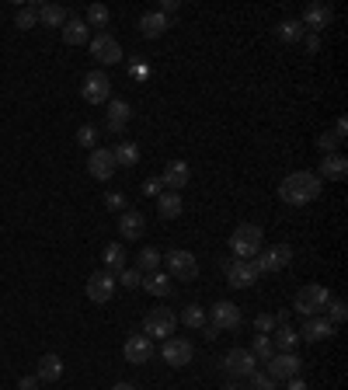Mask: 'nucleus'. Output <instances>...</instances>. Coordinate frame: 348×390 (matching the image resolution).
<instances>
[{"label": "nucleus", "instance_id": "obj_1", "mask_svg": "<svg viewBox=\"0 0 348 390\" xmlns=\"http://www.w3.org/2000/svg\"><path fill=\"white\" fill-rule=\"evenodd\" d=\"M320 195V178L313 171H293L279 181V199L286 206H306Z\"/></svg>", "mask_w": 348, "mask_h": 390}, {"label": "nucleus", "instance_id": "obj_2", "mask_svg": "<svg viewBox=\"0 0 348 390\" xmlns=\"http://www.w3.org/2000/svg\"><path fill=\"white\" fill-rule=\"evenodd\" d=\"M261 248H265V234H261L258 223H240L230 234V255L237 261H251Z\"/></svg>", "mask_w": 348, "mask_h": 390}, {"label": "nucleus", "instance_id": "obj_3", "mask_svg": "<svg viewBox=\"0 0 348 390\" xmlns=\"http://www.w3.org/2000/svg\"><path fill=\"white\" fill-rule=\"evenodd\" d=\"M335 297H331V289L327 286H320V282H310V286H303L300 293H296V314H303V317H320L324 310H327V304H331Z\"/></svg>", "mask_w": 348, "mask_h": 390}, {"label": "nucleus", "instance_id": "obj_4", "mask_svg": "<svg viewBox=\"0 0 348 390\" xmlns=\"http://www.w3.org/2000/svg\"><path fill=\"white\" fill-rule=\"evenodd\" d=\"M174 328H178V314H174L171 306H153L143 317V335L146 338H171Z\"/></svg>", "mask_w": 348, "mask_h": 390}, {"label": "nucleus", "instance_id": "obj_5", "mask_svg": "<svg viewBox=\"0 0 348 390\" xmlns=\"http://www.w3.org/2000/svg\"><path fill=\"white\" fill-rule=\"evenodd\" d=\"M81 98H84L87 105H108L112 101V81H108V74L105 70H91L84 77V84H81Z\"/></svg>", "mask_w": 348, "mask_h": 390}, {"label": "nucleus", "instance_id": "obj_6", "mask_svg": "<svg viewBox=\"0 0 348 390\" xmlns=\"http://www.w3.org/2000/svg\"><path fill=\"white\" fill-rule=\"evenodd\" d=\"M251 261H255V268H258L261 275H265V272H282V268L293 261V248H289V244H272V248H261Z\"/></svg>", "mask_w": 348, "mask_h": 390}, {"label": "nucleus", "instance_id": "obj_7", "mask_svg": "<svg viewBox=\"0 0 348 390\" xmlns=\"http://www.w3.org/2000/svg\"><path fill=\"white\" fill-rule=\"evenodd\" d=\"M164 261H168V275H174V279H199V258L192 255V251H181V248H171L168 255H164Z\"/></svg>", "mask_w": 348, "mask_h": 390}, {"label": "nucleus", "instance_id": "obj_8", "mask_svg": "<svg viewBox=\"0 0 348 390\" xmlns=\"http://www.w3.org/2000/svg\"><path fill=\"white\" fill-rule=\"evenodd\" d=\"M219 366H223V373H226V377H233V380H237V377H251V373L258 369V359H255L248 348H230V352L223 355V362H219Z\"/></svg>", "mask_w": 348, "mask_h": 390}, {"label": "nucleus", "instance_id": "obj_9", "mask_svg": "<svg viewBox=\"0 0 348 390\" xmlns=\"http://www.w3.org/2000/svg\"><path fill=\"white\" fill-rule=\"evenodd\" d=\"M265 366H268V377L279 384V380H293V377H300L303 359H300V355H293V352H275Z\"/></svg>", "mask_w": 348, "mask_h": 390}, {"label": "nucleus", "instance_id": "obj_10", "mask_svg": "<svg viewBox=\"0 0 348 390\" xmlns=\"http://www.w3.org/2000/svg\"><path fill=\"white\" fill-rule=\"evenodd\" d=\"M112 297H115V275L112 272H94L91 279H87V300L91 304H98V306H105V304H112Z\"/></svg>", "mask_w": 348, "mask_h": 390}, {"label": "nucleus", "instance_id": "obj_11", "mask_svg": "<svg viewBox=\"0 0 348 390\" xmlns=\"http://www.w3.org/2000/svg\"><path fill=\"white\" fill-rule=\"evenodd\" d=\"M91 56L101 63V67H115V63H122V45L115 35H94L91 39Z\"/></svg>", "mask_w": 348, "mask_h": 390}, {"label": "nucleus", "instance_id": "obj_12", "mask_svg": "<svg viewBox=\"0 0 348 390\" xmlns=\"http://www.w3.org/2000/svg\"><path fill=\"white\" fill-rule=\"evenodd\" d=\"M122 355H126V362H132V366L150 362L153 359V338H146L143 331H132L129 338H126V345H122Z\"/></svg>", "mask_w": 348, "mask_h": 390}, {"label": "nucleus", "instance_id": "obj_13", "mask_svg": "<svg viewBox=\"0 0 348 390\" xmlns=\"http://www.w3.org/2000/svg\"><path fill=\"white\" fill-rule=\"evenodd\" d=\"M161 355H164V362L174 366V369H181V366H188L192 362V355H195V348L188 338H164V345H161Z\"/></svg>", "mask_w": 348, "mask_h": 390}, {"label": "nucleus", "instance_id": "obj_14", "mask_svg": "<svg viewBox=\"0 0 348 390\" xmlns=\"http://www.w3.org/2000/svg\"><path fill=\"white\" fill-rule=\"evenodd\" d=\"M206 317H209V324H213L216 331H237V328H240V306L230 304V300H219Z\"/></svg>", "mask_w": 348, "mask_h": 390}, {"label": "nucleus", "instance_id": "obj_15", "mask_svg": "<svg viewBox=\"0 0 348 390\" xmlns=\"http://www.w3.org/2000/svg\"><path fill=\"white\" fill-rule=\"evenodd\" d=\"M87 171H91V178H98V181H108L112 174L119 171V164H115V157H112L108 147H94L91 157H87Z\"/></svg>", "mask_w": 348, "mask_h": 390}, {"label": "nucleus", "instance_id": "obj_16", "mask_svg": "<svg viewBox=\"0 0 348 390\" xmlns=\"http://www.w3.org/2000/svg\"><path fill=\"white\" fill-rule=\"evenodd\" d=\"M258 268H255V261H237L233 258V265L226 268V282L233 286V289H251L255 282H258Z\"/></svg>", "mask_w": 348, "mask_h": 390}, {"label": "nucleus", "instance_id": "obj_17", "mask_svg": "<svg viewBox=\"0 0 348 390\" xmlns=\"http://www.w3.org/2000/svg\"><path fill=\"white\" fill-rule=\"evenodd\" d=\"M331 18H335V11H331V4H306V11H303V32L310 28L313 35L317 32H324L327 25H331Z\"/></svg>", "mask_w": 348, "mask_h": 390}, {"label": "nucleus", "instance_id": "obj_18", "mask_svg": "<svg viewBox=\"0 0 348 390\" xmlns=\"http://www.w3.org/2000/svg\"><path fill=\"white\" fill-rule=\"evenodd\" d=\"M108 119H105V130L112 132V136H122L126 132V122L132 119V108L126 101H119V98H112L108 101V112H105Z\"/></svg>", "mask_w": 348, "mask_h": 390}, {"label": "nucleus", "instance_id": "obj_19", "mask_svg": "<svg viewBox=\"0 0 348 390\" xmlns=\"http://www.w3.org/2000/svg\"><path fill=\"white\" fill-rule=\"evenodd\" d=\"M335 324L327 321V314H320V317H306V324L300 328V338L303 342H324V338H335Z\"/></svg>", "mask_w": 348, "mask_h": 390}, {"label": "nucleus", "instance_id": "obj_20", "mask_svg": "<svg viewBox=\"0 0 348 390\" xmlns=\"http://www.w3.org/2000/svg\"><path fill=\"white\" fill-rule=\"evenodd\" d=\"M188 178H192L188 164H185V161H171V164L164 168V174H161V185H164L168 192H181V188L188 185Z\"/></svg>", "mask_w": 348, "mask_h": 390}, {"label": "nucleus", "instance_id": "obj_21", "mask_svg": "<svg viewBox=\"0 0 348 390\" xmlns=\"http://www.w3.org/2000/svg\"><path fill=\"white\" fill-rule=\"evenodd\" d=\"M143 289H146L150 297H157V300H168V297L174 293L171 275L161 272V268H157V272H146V275H143Z\"/></svg>", "mask_w": 348, "mask_h": 390}, {"label": "nucleus", "instance_id": "obj_22", "mask_svg": "<svg viewBox=\"0 0 348 390\" xmlns=\"http://www.w3.org/2000/svg\"><path fill=\"white\" fill-rule=\"evenodd\" d=\"M143 230H146L143 213H136V210L119 213V234H122V241H139V237H143Z\"/></svg>", "mask_w": 348, "mask_h": 390}, {"label": "nucleus", "instance_id": "obj_23", "mask_svg": "<svg viewBox=\"0 0 348 390\" xmlns=\"http://www.w3.org/2000/svg\"><path fill=\"white\" fill-rule=\"evenodd\" d=\"M348 174V161L342 154H324V161H320V174L317 178H327V181H345Z\"/></svg>", "mask_w": 348, "mask_h": 390}, {"label": "nucleus", "instance_id": "obj_24", "mask_svg": "<svg viewBox=\"0 0 348 390\" xmlns=\"http://www.w3.org/2000/svg\"><path fill=\"white\" fill-rule=\"evenodd\" d=\"M35 377H39V384H52V380H59L63 377V359L56 355V352H49L39 359V366H35Z\"/></svg>", "mask_w": 348, "mask_h": 390}, {"label": "nucleus", "instance_id": "obj_25", "mask_svg": "<svg viewBox=\"0 0 348 390\" xmlns=\"http://www.w3.org/2000/svg\"><path fill=\"white\" fill-rule=\"evenodd\" d=\"M168 28H171V21H168L164 14H157V11H146V14L139 18V32H143L146 39H161Z\"/></svg>", "mask_w": 348, "mask_h": 390}, {"label": "nucleus", "instance_id": "obj_26", "mask_svg": "<svg viewBox=\"0 0 348 390\" xmlns=\"http://www.w3.org/2000/svg\"><path fill=\"white\" fill-rule=\"evenodd\" d=\"M157 213H161L164 219H178V217H181V213H185L181 192H168V188H164V192L157 195Z\"/></svg>", "mask_w": 348, "mask_h": 390}, {"label": "nucleus", "instance_id": "obj_27", "mask_svg": "<svg viewBox=\"0 0 348 390\" xmlns=\"http://www.w3.org/2000/svg\"><path fill=\"white\" fill-rule=\"evenodd\" d=\"M63 42L66 45L91 42V28H87V21H81V18H66V25H63Z\"/></svg>", "mask_w": 348, "mask_h": 390}, {"label": "nucleus", "instance_id": "obj_28", "mask_svg": "<svg viewBox=\"0 0 348 390\" xmlns=\"http://www.w3.org/2000/svg\"><path fill=\"white\" fill-rule=\"evenodd\" d=\"M101 261H105V272L119 275V272L126 268V248H122V244H105V251H101Z\"/></svg>", "mask_w": 348, "mask_h": 390}, {"label": "nucleus", "instance_id": "obj_29", "mask_svg": "<svg viewBox=\"0 0 348 390\" xmlns=\"http://www.w3.org/2000/svg\"><path fill=\"white\" fill-rule=\"evenodd\" d=\"M112 157H115V164H119V168H132V164L139 161V147H136L132 139H122V143H115V147H112Z\"/></svg>", "mask_w": 348, "mask_h": 390}, {"label": "nucleus", "instance_id": "obj_30", "mask_svg": "<svg viewBox=\"0 0 348 390\" xmlns=\"http://www.w3.org/2000/svg\"><path fill=\"white\" fill-rule=\"evenodd\" d=\"M66 18H70V14H66V7H59V4H42V7H39V21L49 25V28H63Z\"/></svg>", "mask_w": 348, "mask_h": 390}, {"label": "nucleus", "instance_id": "obj_31", "mask_svg": "<svg viewBox=\"0 0 348 390\" xmlns=\"http://www.w3.org/2000/svg\"><path fill=\"white\" fill-rule=\"evenodd\" d=\"M300 342V331L296 328H289V324H279L275 328V335H272V345L279 348V352H293Z\"/></svg>", "mask_w": 348, "mask_h": 390}, {"label": "nucleus", "instance_id": "obj_32", "mask_svg": "<svg viewBox=\"0 0 348 390\" xmlns=\"http://www.w3.org/2000/svg\"><path fill=\"white\" fill-rule=\"evenodd\" d=\"M39 0H32V4H25V7H18V14H14V25L21 28V32H28V28H35L39 25Z\"/></svg>", "mask_w": 348, "mask_h": 390}, {"label": "nucleus", "instance_id": "obj_33", "mask_svg": "<svg viewBox=\"0 0 348 390\" xmlns=\"http://www.w3.org/2000/svg\"><path fill=\"white\" fill-rule=\"evenodd\" d=\"M181 324H185V328H192V331H199V328L206 324V306L188 304L185 310H181Z\"/></svg>", "mask_w": 348, "mask_h": 390}, {"label": "nucleus", "instance_id": "obj_34", "mask_svg": "<svg viewBox=\"0 0 348 390\" xmlns=\"http://www.w3.org/2000/svg\"><path fill=\"white\" fill-rule=\"evenodd\" d=\"M258 362H268L272 355H275V345H272V335H255V342H251V348H248Z\"/></svg>", "mask_w": 348, "mask_h": 390}, {"label": "nucleus", "instance_id": "obj_35", "mask_svg": "<svg viewBox=\"0 0 348 390\" xmlns=\"http://www.w3.org/2000/svg\"><path fill=\"white\" fill-rule=\"evenodd\" d=\"M136 268L146 275V272H157L161 268V251L157 248H143L139 255H136Z\"/></svg>", "mask_w": 348, "mask_h": 390}, {"label": "nucleus", "instance_id": "obj_36", "mask_svg": "<svg viewBox=\"0 0 348 390\" xmlns=\"http://www.w3.org/2000/svg\"><path fill=\"white\" fill-rule=\"evenodd\" d=\"M275 32H279V39H282V42H300V39H303V25H300V21H293V18L279 21V28H275Z\"/></svg>", "mask_w": 348, "mask_h": 390}, {"label": "nucleus", "instance_id": "obj_37", "mask_svg": "<svg viewBox=\"0 0 348 390\" xmlns=\"http://www.w3.org/2000/svg\"><path fill=\"white\" fill-rule=\"evenodd\" d=\"M108 18H112V11H108L105 4H91V7H87V28H91V25H94V28H105Z\"/></svg>", "mask_w": 348, "mask_h": 390}, {"label": "nucleus", "instance_id": "obj_38", "mask_svg": "<svg viewBox=\"0 0 348 390\" xmlns=\"http://www.w3.org/2000/svg\"><path fill=\"white\" fill-rule=\"evenodd\" d=\"M115 282H122L126 289H139V286H143V272H139V268H122V272L115 275Z\"/></svg>", "mask_w": 348, "mask_h": 390}, {"label": "nucleus", "instance_id": "obj_39", "mask_svg": "<svg viewBox=\"0 0 348 390\" xmlns=\"http://www.w3.org/2000/svg\"><path fill=\"white\" fill-rule=\"evenodd\" d=\"M94 143H98V126H81L77 130V147H87V150H94Z\"/></svg>", "mask_w": 348, "mask_h": 390}, {"label": "nucleus", "instance_id": "obj_40", "mask_svg": "<svg viewBox=\"0 0 348 390\" xmlns=\"http://www.w3.org/2000/svg\"><path fill=\"white\" fill-rule=\"evenodd\" d=\"M275 328H279V324H275V314H258V317H255V331H258V335H272Z\"/></svg>", "mask_w": 348, "mask_h": 390}, {"label": "nucleus", "instance_id": "obj_41", "mask_svg": "<svg viewBox=\"0 0 348 390\" xmlns=\"http://www.w3.org/2000/svg\"><path fill=\"white\" fill-rule=\"evenodd\" d=\"M248 380H251V390H279V387H275V380H272L268 373H258V369H255Z\"/></svg>", "mask_w": 348, "mask_h": 390}, {"label": "nucleus", "instance_id": "obj_42", "mask_svg": "<svg viewBox=\"0 0 348 390\" xmlns=\"http://www.w3.org/2000/svg\"><path fill=\"white\" fill-rule=\"evenodd\" d=\"M105 210H112V213H126V195H122V192H108V195H105Z\"/></svg>", "mask_w": 348, "mask_h": 390}, {"label": "nucleus", "instance_id": "obj_43", "mask_svg": "<svg viewBox=\"0 0 348 390\" xmlns=\"http://www.w3.org/2000/svg\"><path fill=\"white\" fill-rule=\"evenodd\" d=\"M327 310H331V317H327V321H331L335 328H338V324H342V321H345V317H348L345 300H331V304H327Z\"/></svg>", "mask_w": 348, "mask_h": 390}, {"label": "nucleus", "instance_id": "obj_44", "mask_svg": "<svg viewBox=\"0 0 348 390\" xmlns=\"http://www.w3.org/2000/svg\"><path fill=\"white\" fill-rule=\"evenodd\" d=\"M342 139L335 136V132H320V139H317V147H320V154H335V147H338Z\"/></svg>", "mask_w": 348, "mask_h": 390}, {"label": "nucleus", "instance_id": "obj_45", "mask_svg": "<svg viewBox=\"0 0 348 390\" xmlns=\"http://www.w3.org/2000/svg\"><path fill=\"white\" fill-rule=\"evenodd\" d=\"M143 192H146V195H153V199H157V195H161V192H164V185H161V178H146V181H143Z\"/></svg>", "mask_w": 348, "mask_h": 390}, {"label": "nucleus", "instance_id": "obj_46", "mask_svg": "<svg viewBox=\"0 0 348 390\" xmlns=\"http://www.w3.org/2000/svg\"><path fill=\"white\" fill-rule=\"evenodd\" d=\"M178 7H181L178 0H161V7H157V14H164V18H168V14H174Z\"/></svg>", "mask_w": 348, "mask_h": 390}, {"label": "nucleus", "instance_id": "obj_47", "mask_svg": "<svg viewBox=\"0 0 348 390\" xmlns=\"http://www.w3.org/2000/svg\"><path fill=\"white\" fill-rule=\"evenodd\" d=\"M39 387V377H21V384H18V390H35Z\"/></svg>", "mask_w": 348, "mask_h": 390}, {"label": "nucleus", "instance_id": "obj_48", "mask_svg": "<svg viewBox=\"0 0 348 390\" xmlns=\"http://www.w3.org/2000/svg\"><path fill=\"white\" fill-rule=\"evenodd\" d=\"M331 132H335L338 139H345V136H348V122H345V119H338V122H335V130H331Z\"/></svg>", "mask_w": 348, "mask_h": 390}, {"label": "nucleus", "instance_id": "obj_49", "mask_svg": "<svg viewBox=\"0 0 348 390\" xmlns=\"http://www.w3.org/2000/svg\"><path fill=\"white\" fill-rule=\"evenodd\" d=\"M306 49H310V52H317V49H320V35H313V32H310V35H306Z\"/></svg>", "mask_w": 348, "mask_h": 390}, {"label": "nucleus", "instance_id": "obj_50", "mask_svg": "<svg viewBox=\"0 0 348 390\" xmlns=\"http://www.w3.org/2000/svg\"><path fill=\"white\" fill-rule=\"evenodd\" d=\"M199 331H202V338H209V342H213V338H216V328H213V324H202V328H199Z\"/></svg>", "mask_w": 348, "mask_h": 390}, {"label": "nucleus", "instance_id": "obj_51", "mask_svg": "<svg viewBox=\"0 0 348 390\" xmlns=\"http://www.w3.org/2000/svg\"><path fill=\"white\" fill-rule=\"evenodd\" d=\"M286 390H306V384L300 380V377H293V380H289V387H286Z\"/></svg>", "mask_w": 348, "mask_h": 390}, {"label": "nucleus", "instance_id": "obj_52", "mask_svg": "<svg viewBox=\"0 0 348 390\" xmlns=\"http://www.w3.org/2000/svg\"><path fill=\"white\" fill-rule=\"evenodd\" d=\"M112 390H136V387H132V384H126V380H122V384H115V387H112Z\"/></svg>", "mask_w": 348, "mask_h": 390}, {"label": "nucleus", "instance_id": "obj_53", "mask_svg": "<svg viewBox=\"0 0 348 390\" xmlns=\"http://www.w3.org/2000/svg\"><path fill=\"white\" fill-rule=\"evenodd\" d=\"M223 390H240V384H233V380H230V384H226Z\"/></svg>", "mask_w": 348, "mask_h": 390}]
</instances>
